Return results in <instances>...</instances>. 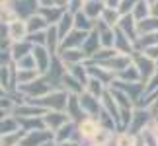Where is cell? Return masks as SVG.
<instances>
[{
	"mask_svg": "<svg viewBox=\"0 0 158 146\" xmlns=\"http://www.w3.org/2000/svg\"><path fill=\"white\" fill-rule=\"evenodd\" d=\"M102 127L96 119H84L80 125H78V135L86 140H96V136L100 135Z\"/></svg>",
	"mask_w": 158,
	"mask_h": 146,
	"instance_id": "cell-1",
	"label": "cell"
},
{
	"mask_svg": "<svg viewBox=\"0 0 158 146\" xmlns=\"http://www.w3.org/2000/svg\"><path fill=\"white\" fill-rule=\"evenodd\" d=\"M29 31L27 26L23 23L22 20H14L10 22V31H8V37H12V41H23V37H26V33Z\"/></svg>",
	"mask_w": 158,
	"mask_h": 146,
	"instance_id": "cell-2",
	"label": "cell"
},
{
	"mask_svg": "<svg viewBox=\"0 0 158 146\" xmlns=\"http://www.w3.org/2000/svg\"><path fill=\"white\" fill-rule=\"evenodd\" d=\"M31 55H33V59H35V66H37L39 70H45L47 64L51 63V53H47L43 47H35V51Z\"/></svg>",
	"mask_w": 158,
	"mask_h": 146,
	"instance_id": "cell-3",
	"label": "cell"
},
{
	"mask_svg": "<svg viewBox=\"0 0 158 146\" xmlns=\"http://www.w3.org/2000/svg\"><path fill=\"white\" fill-rule=\"evenodd\" d=\"M86 35H88V31H82V29H78V31L70 33L69 37L63 39V41H64L66 47H78V45H84V41H86Z\"/></svg>",
	"mask_w": 158,
	"mask_h": 146,
	"instance_id": "cell-4",
	"label": "cell"
},
{
	"mask_svg": "<svg viewBox=\"0 0 158 146\" xmlns=\"http://www.w3.org/2000/svg\"><path fill=\"white\" fill-rule=\"evenodd\" d=\"M137 138L129 135V132H121V135L115 136V146H135Z\"/></svg>",
	"mask_w": 158,
	"mask_h": 146,
	"instance_id": "cell-5",
	"label": "cell"
},
{
	"mask_svg": "<svg viewBox=\"0 0 158 146\" xmlns=\"http://www.w3.org/2000/svg\"><path fill=\"white\" fill-rule=\"evenodd\" d=\"M60 132H59V140L60 142H63V140H69V138L72 136V132H74V125H72V123H66V125H63V127H60V129H59Z\"/></svg>",
	"mask_w": 158,
	"mask_h": 146,
	"instance_id": "cell-6",
	"label": "cell"
},
{
	"mask_svg": "<svg viewBox=\"0 0 158 146\" xmlns=\"http://www.w3.org/2000/svg\"><path fill=\"white\" fill-rule=\"evenodd\" d=\"M59 39H60V37L57 35V31H55V29L47 33V47H49V51H51V53H55V45H57V41H59Z\"/></svg>",
	"mask_w": 158,
	"mask_h": 146,
	"instance_id": "cell-7",
	"label": "cell"
},
{
	"mask_svg": "<svg viewBox=\"0 0 158 146\" xmlns=\"http://www.w3.org/2000/svg\"><path fill=\"white\" fill-rule=\"evenodd\" d=\"M12 51H14V59H18V57L23 59V57L27 55V53H26V51H27V45H20V41H18V43L12 47Z\"/></svg>",
	"mask_w": 158,
	"mask_h": 146,
	"instance_id": "cell-8",
	"label": "cell"
},
{
	"mask_svg": "<svg viewBox=\"0 0 158 146\" xmlns=\"http://www.w3.org/2000/svg\"><path fill=\"white\" fill-rule=\"evenodd\" d=\"M59 146H78V142H74V140H63V142H59Z\"/></svg>",
	"mask_w": 158,
	"mask_h": 146,
	"instance_id": "cell-9",
	"label": "cell"
},
{
	"mask_svg": "<svg viewBox=\"0 0 158 146\" xmlns=\"http://www.w3.org/2000/svg\"><path fill=\"white\" fill-rule=\"evenodd\" d=\"M2 8H4V10L10 8V6H8V0H0V10H2Z\"/></svg>",
	"mask_w": 158,
	"mask_h": 146,
	"instance_id": "cell-10",
	"label": "cell"
},
{
	"mask_svg": "<svg viewBox=\"0 0 158 146\" xmlns=\"http://www.w3.org/2000/svg\"><path fill=\"white\" fill-rule=\"evenodd\" d=\"M119 6V0H109V8H117Z\"/></svg>",
	"mask_w": 158,
	"mask_h": 146,
	"instance_id": "cell-11",
	"label": "cell"
},
{
	"mask_svg": "<svg viewBox=\"0 0 158 146\" xmlns=\"http://www.w3.org/2000/svg\"><path fill=\"white\" fill-rule=\"evenodd\" d=\"M152 14L158 18V0H156V2H154V6H152Z\"/></svg>",
	"mask_w": 158,
	"mask_h": 146,
	"instance_id": "cell-12",
	"label": "cell"
},
{
	"mask_svg": "<svg viewBox=\"0 0 158 146\" xmlns=\"http://www.w3.org/2000/svg\"><path fill=\"white\" fill-rule=\"evenodd\" d=\"M147 2H156V0H147Z\"/></svg>",
	"mask_w": 158,
	"mask_h": 146,
	"instance_id": "cell-13",
	"label": "cell"
},
{
	"mask_svg": "<svg viewBox=\"0 0 158 146\" xmlns=\"http://www.w3.org/2000/svg\"><path fill=\"white\" fill-rule=\"evenodd\" d=\"M90 146H100V144H90Z\"/></svg>",
	"mask_w": 158,
	"mask_h": 146,
	"instance_id": "cell-14",
	"label": "cell"
}]
</instances>
